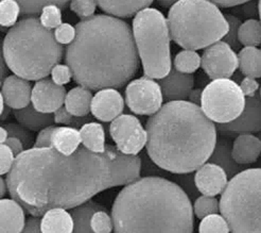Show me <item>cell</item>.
<instances>
[{"instance_id":"obj_1","label":"cell","mask_w":261,"mask_h":233,"mask_svg":"<svg viewBox=\"0 0 261 233\" xmlns=\"http://www.w3.org/2000/svg\"><path fill=\"white\" fill-rule=\"evenodd\" d=\"M141 165L137 155L109 144L103 153L81 146L70 155L54 147L31 148L17 155L6 181L11 198L40 218L52 209L72 210L108 189L135 182Z\"/></svg>"},{"instance_id":"obj_2","label":"cell","mask_w":261,"mask_h":233,"mask_svg":"<svg viewBox=\"0 0 261 233\" xmlns=\"http://www.w3.org/2000/svg\"><path fill=\"white\" fill-rule=\"evenodd\" d=\"M65 51L75 83L90 90L120 88L137 74L139 55L133 29L124 20L98 14L75 25Z\"/></svg>"},{"instance_id":"obj_3","label":"cell","mask_w":261,"mask_h":233,"mask_svg":"<svg viewBox=\"0 0 261 233\" xmlns=\"http://www.w3.org/2000/svg\"><path fill=\"white\" fill-rule=\"evenodd\" d=\"M147 153L155 165L173 174L198 171L210 161L217 144V126L200 106L167 102L147 122Z\"/></svg>"},{"instance_id":"obj_4","label":"cell","mask_w":261,"mask_h":233,"mask_svg":"<svg viewBox=\"0 0 261 233\" xmlns=\"http://www.w3.org/2000/svg\"><path fill=\"white\" fill-rule=\"evenodd\" d=\"M187 193L162 177H143L119 192L112 206L115 233H193Z\"/></svg>"},{"instance_id":"obj_5","label":"cell","mask_w":261,"mask_h":233,"mask_svg":"<svg viewBox=\"0 0 261 233\" xmlns=\"http://www.w3.org/2000/svg\"><path fill=\"white\" fill-rule=\"evenodd\" d=\"M64 55L55 32L45 28L37 17L17 21L3 43V57L8 68L25 80H42L51 74Z\"/></svg>"},{"instance_id":"obj_6","label":"cell","mask_w":261,"mask_h":233,"mask_svg":"<svg viewBox=\"0 0 261 233\" xmlns=\"http://www.w3.org/2000/svg\"><path fill=\"white\" fill-rule=\"evenodd\" d=\"M167 20L171 40L186 50L210 47L229 30L225 15L208 0H180L169 10Z\"/></svg>"},{"instance_id":"obj_7","label":"cell","mask_w":261,"mask_h":233,"mask_svg":"<svg viewBox=\"0 0 261 233\" xmlns=\"http://www.w3.org/2000/svg\"><path fill=\"white\" fill-rule=\"evenodd\" d=\"M220 212L231 233H261V168H249L228 181Z\"/></svg>"},{"instance_id":"obj_8","label":"cell","mask_w":261,"mask_h":233,"mask_svg":"<svg viewBox=\"0 0 261 233\" xmlns=\"http://www.w3.org/2000/svg\"><path fill=\"white\" fill-rule=\"evenodd\" d=\"M133 34L145 76L163 79L172 68L168 20L162 12L148 8L133 19Z\"/></svg>"},{"instance_id":"obj_9","label":"cell","mask_w":261,"mask_h":233,"mask_svg":"<svg viewBox=\"0 0 261 233\" xmlns=\"http://www.w3.org/2000/svg\"><path fill=\"white\" fill-rule=\"evenodd\" d=\"M246 97L240 85L230 79H218L203 88L201 108L211 121L228 124L237 120L245 108Z\"/></svg>"},{"instance_id":"obj_10","label":"cell","mask_w":261,"mask_h":233,"mask_svg":"<svg viewBox=\"0 0 261 233\" xmlns=\"http://www.w3.org/2000/svg\"><path fill=\"white\" fill-rule=\"evenodd\" d=\"M163 101L159 82L147 76L130 81L125 88V103L134 114L152 116L161 110Z\"/></svg>"},{"instance_id":"obj_11","label":"cell","mask_w":261,"mask_h":233,"mask_svg":"<svg viewBox=\"0 0 261 233\" xmlns=\"http://www.w3.org/2000/svg\"><path fill=\"white\" fill-rule=\"evenodd\" d=\"M110 134L116 147L124 154L137 155L147 145V130L134 115L122 114L113 121Z\"/></svg>"},{"instance_id":"obj_12","label":"cell","mask_w":261,"mask_h":233,"mask_svg":"<svg viewBox=\"0 0 261 233\" xmlns=\"http://www.w3.org/2000/svg\"><path fill=\"white\" fill-rule=\"evenodd\" d=\"M201 66L213 80L229 79L239 67L238 55L227 43L220 41L205 48Z\"/></svg>"},{"instance_id":"obj_13","label":"cell","mask_w":261,"mask_h":233,"mask_svg":"<svg viewBox=\"0 0 261 233\" xmlns=\"http://www.w3.org/2000/svg\"><path fill=\"white\" fill-rule=\"evenodd\" d=\"M217 130L220 135L227 137L259 133L261 131L260 90L255 96L246 97L245 108L237 120L228 124H218Z\"/></svg>"},{"instance_id":"obj_14","label":"cell","mask_w":261,"mask_h":233,"mask_svg":"<svg viewBox=\"0 0 261 233\" xmlns=\"http://www.w3.org/2000/svg\"><path fill=\"white\" fill-rule=\"evenodd\" d=\"M66 96V88L47 77L35 82L31 103L38 112L55 114L63 107Z\"/></svg>"},{"instance_id":"obj_15","label":"cell","mask_w":261,"mask_h":233,"mask_svg":"<svg viewBox=\"0 0 261 233\" xmlns=\"http://www.w3.org/2000/svg\"><path fill=\"white\" fill-rule=\"evenodd\" d=\"M124 103L122 95L117 89H102L94 96L90 112L98 121L113 122L123 112Z\"/></svg>"},{"instance_id":"obj_16","label":"cell","mask_w":261,"mask_h":233,"mask_svg":"<svg viewBox=\"0 0 261 233\" xmlns=\"http://www.w3.org/2000/svg\"><path fill=\"white\" fill-rule=\"evenodd\" d=\"M194 183L203 195L215 197L225 191L228 184V177L223 168L208 162L195 173Z\"/></svg>"},{"instance_id":"obj_17","label":"cell","mask_w":261,"mask_h":233,"mask_svg":"<svg viewBox=\"0 0 261 233\" xmlns=\"http://www.w3.org/2000/svg\"><path fill=\"white\" fill-rule=\"evenodd\" d=\"M158 82L166 101H181L188 99L193 90L194 77L190 74L178 72L174 65H172L168 76L160 79Z\"/></svg>"},{"instance_id":"obj_18","label":"cell","mask_w":261,"mask_h":233,"mask_svg":"<svg viewBox=\"0 0 261 233\" xmlns=\"http://www.w3.org/2000/svg\"><path fill=\"white\" fill-rule=\"evenodd\" d=\"M32 89L33 87L29 80L12 75L3 82L2 96L5 98L6 105L11 109L21 110L30 105Z\"/></svg>"},{"instance_id":"obj_19","label":"cell","mask_w":261,"mask_h":233,"mask_svg":"<svg viewBox=\"0 0 261 233\" xmlns=\"http://www.w3.org/2000/svg\"><path fill=\"white\" fill-rule=\"evenodd\" d=\"M22 206L14 199H2L0 201V233H22L25 221Z\"/></svg>"},{"instance_id":"obj_20","label":"cell","mask_w":261,"mask_h":233,"mask_svg":"<svg viewBox=\"0 0 261 233\" xmlns=\"http://www.w3.org/2000/svg\"><path fill=\"white\" fill-rule=\"evenodd\" d=\"M98 7L107 14L118 17L129 18L136 16L142 10L148 9L154 0H96Z\"/></svg>"},{"instance_id":"obj_21","label":"cell","mask_w":261,"mask_h":233,"mask_svg":"<svg viewBox=\"0 0 261 233\" xmlns=\"http://www.w3.org/2000/svg\"><path fill=\"white\" fill-rule=\"evenodd\" d=\"M230 137L222 136L217 139L215 150L210 159L211 163H214L223 168L228 178H233L239 173L243 172V166L234 161L232 157V144Z\"/></svg>"},{"instance_id":"obj_22","label":"cell","mask_w":261,"mask_h":233,"mask_svg":"<svg viewBox=\"0 0 261 233\" xmlns=\"http://www.w3.org/2000/svg\"><path fill=\"white\" fill-rule=\"evenodd\" d=\"M261 155V142L254 134L239 135L233 141L232 157L238 164L244 166L255 163Z\"/></svg>"},{"instance_id":"obj_23","label":"cell","mask_w":261,"mask_h":233,"mask_svg":"<svg viewBox=\"0 0 261 233\" xmlns=\"http://www.w3.org/2000/svg\"><path fill=\"white\" fill-rule=\"evenodd\" d=\"M17 123L32 132L42 131L43 129L54 126L55 114L38 112L32 103L21 110L13 111Z\"/></svg>"},{"instance_id":"obj_24","label":"cell","mask_w":261,"mask_h":233,"mask_svg":"<svg viewBox=\"0 0 261 233\" xmlns=\"http://www.w3.org/2000/svg\"><path fill=\"white\" fill-rule=\"evenodd\" d=\"M73 228L72 215L65 209H52L41 219L42 233H72Z\"/></svg>"},{"instance_id":"obj_25","label":"cell","mask_w":261,"mask_h":233,"mask_svg":"<svg viewBox=\"0 0 261 233\" xmlns=\"http://www.w3.org/2000/svg\"><path fill=\"white\" fill-rule=\"evenodd\" d=\"M52 147L60 153L70 155L77 150L82 143L80 130L71 127H56L51 136Z\"/></svg>"},{"instance_id":"obj_26","label":"cell","mask_w":261,"mask_h":233,"mask_svg":"<svg viewBox=\"0 0 261 233\" xmlns=\"http://www.w3.org/2000/svg\"><path fill=\"white\" fill-rule=\"evenodd\" d=\"M93 99L94 96L90 89L83 86H76L67 93L66 99H65V108L70 114L77 118H84L89 115V111H91Z\"/></svg>"},{"instance_id":"obj_27","label":"cell","mask_w":261,"mask_h":233,"mask_svg":"<svg viewBox=\"0 0 261 233\" xmlns=\"http://www.w3.org/2000/svg\"><path fill=\"white\" fill-rule=\"evenodd\" d=\"M82 144L88 150L95 153H103L107 150L106 132L99 123H88L80 129Z\"/></svg>"},{"instance_id":"obj_28","label":"cell","mask_w":261,"mask_h":233,"mask_svg":"<svg viewBox=\"0 0 261 233\" xmlns=\"http://www.w3.org/2000/svg\"><path fill=\"white\" fill-rule=\"evenodd\" d=\"M102 210L106 211V208L94 200H89L86 203L72 209L71 215L74 222L72 233H95L91 228L90 219L96 212Z\"/></svg>"},{"instance_id":"obj_29","label":"cell","mask_w":261,"mask_h":233,"mask_svg":"<svg viewBox=\"0 0 261 233\" xmlns=\"http://www.w3.org/2000/svg\"><path fill=\"white\" fill-rule=\"evenodd\" d=\"M239 69L244 77L261 78V51L257 47H244L239 54Z\"/></svg>"},{"instance_id":"obj_30","label":"cell","mask_w":261,"mask_h":233,"mask_svg":"<svg viewBox=\"0 0 261 233\" xmlns=\"http://www.w3.org/2000/svg\"><path fill=\"white\" fill-rule=\"evenodd\" d=\"M240 44L245 47H257L261 43V21L256 18L246 19L239 30Z\"/></svg>"},{"instance_id":"obj_31","label":"cell","mask_w":261,"mask_h":233,"mask_svg":"<svg viewBox=\"0 0 261 233\" xmlns=\"http://www.w3.org/2000/svg\"><path fill=\"white\" fill-rule=\"evenodd\" d=\"M173 65L182 74L192 75L202 65V57L194 50H181L176 55Z\"/></svg>"},{"instance_id":"obj_32","label":"cell","mask_w":261,"mask_h":233,"mask_svg":"<svg viewBox=\"0 0 261 233\" xmlns=\"http://www.w3.org/2000/svg\"><path fill=\"white\" fill-rule=\"evenodd\" d=\"M20 6L21 15H36L42 13L47 6H57L61 10L66 9L71 0H16Z\"/></svg>"},{"instance_id":"obj_33","label":"cell","mask_w":261,"mask_h":233,"mask_svg":"<svg viewBox=\"0 0 261 233\" xmlns=\"http://www.w3.org/2000/svg\"><path fill=\"white\" fill-rule=\"evenodd\" d=\"M19 14H21V10L16 0H2L0 3V25L3 28H12L13 26L16 25Z\"/></svg>"},{"instance_id":"obj_34","label":"cell","mask_w":261,"mask_h":233,"mask_svg":"<svg viewBox=\"0 0 261 233\" xmlns=\"http://www.w3.org/2000/svg\"><path fill=\"white\" fill-rule=\"evenodd\" d=\"M220 211V201L213 196H200L194 201L193 212L198 218L203 219L207 216L218 214Z\"/></svg>"},{"instance_id":"obj_35","label":"cell","mask_w":261,"mask_h":233,"mask_svg":"<svg viewBox=\"0 0 261 233\" xmlns=\"http://www.w3.org/2000/svg\"><path fill=\"white\" fill-rule=\"evenodd\" d=\"M94 119L95 118L93 115H87L84 116V118H77V116L70 114L65 107H62L55 113L56 124L64 125L65 127H71L75 129H81L84 125L88 123H93Z\"/></svg>"},{"instance_id":"obj_36","label":"cell","mask_w":261,"mask_h":233,"mask_svg":"<svg viewBox=\"0 0 261 233\" xmlns=\"http://www.w3.org/2000/svg\"><path fill=\"white\" fill-rule=\"evenodd\" d=\"M230 229L226 219L219 214H213L202 219L199 233H229Z\"/></svg>"},{"instance_id":"obj_37","label":"cell","mask_w":261,"mask_h":233,"mask_svg":"<svg viewBox=\"0 0 261 233\" xmlns=\"http://www.w3.org/2000/svg\"><path fill=\"white\" fill-rule=\"evenodd\" d=\"M4 127L9 132V137H15L21 142L24 150H28L34 147L35 139L33 133L30 132L28 129H25L19 124H7Z\"/></svg>"},{"instance_id":"obj_38","label":"cell","mask_w":261,"mask_h":233,"mask_svg":"<svg viewBox=\"0 0 261 233\" xmlns=\"http://www.w3.org/2000/svg\"><path fill=\"white\" fill-rule=\"evenodd\" d=\"M41 22L47 29H57L62 25V12L57 6H47L43 9L41 16Z\"/></svg>"},{"instance_id":"obj_39","label":"cell","mask_w":261,"mask_h":233,"mask_svg":"<svg viewBox=\"0 0 261 233\" xmlns=\"http://www.w3.org/2000/svg\"><path fill=\"white\" fill-rule=\"evenodd\" d=\"M97 6L96 0H71L69 4L70 10L81 20L94 16Z\"/></svg>"},{"instance_id":"obj_40","label":"cell","mask_w":261,"mask_h":233,"mask_svg":"<svg viewBox=\"0 0 261 233\" xmlns=\"http://www.w3.org/2000/svg\"><path fill=\"white\" fill-rule=\"evenodd\" d=\"M225 18L228 22L229 30L224 37V42L227 43L233 50H238L241 45L239 41V30L242 22L239 17L231 14H225Z\"/></svg>"},{"instance_id":"obj_41","label":"cell","mask_w":261,"mask_h":233,"mask_svg":"<svg viewBox=\"0 0 261 233\" xmlns=\"http://www.w3.org/2000/svg\"><path fill=\"white\" fill-rule=\"evenodd\" d=\"M90 225L95 233H112L114 229L113 218L104 210L98 211L91 216Z\"/></svg>"},{"instance_id":"obj_42","label":"cell","mask_w":261,"mask_h":233,"mask_svg":"<svg viewBox=\"0 0 261 233\" xmlns=\"http://www.w3.org/2000/svg\"><path fill=\"white\" fill-rule=\"evenodd\" d=\"M55 35L57 41L61 45H69L73 42L76 35L75 27H72L69 24H62L59 28L56 29Z\"/></svg>"},{"instance_id":"obj_43","label":"cell","mask_w":261,"mask_h":233,"mask_svg":"<svg viewBox=\"0 0 261 233\" xmlns=\"http://www.w3.org/2000/svg\"><path fill=\"white\" fill-rule=\"evenodd\" d=\"M51 79L54 80L57 84L64 86L70 82L72 78L71 69L68 65H64V64H58V65L52 69L51 72Z\"/></svg>"},{"instance_id":"obj_44","label":"cell","mask_w":261,"mask_h":233,"mask_svg":"<svg viewBox=\"0 0 261 233\" xmlns=\"http://www.w3.org/2000/svg\"><path fill=\"white\" fill-rule=\"evenodd\" d=\"M0 153H2V163H0V175H8L13 165H14L16 157L13 153V151L6 145L2 144L0 146Z\"/></svg>"},{"instance_id":"obj_45","label":"cell","mask_w":261,"mask_h":233,"mask_svg":"<svg viewBox=\"0 0 261 233\" xmlns=\"http://www.w3.org/2000/svg\"><path fill=\"white\" fill-rule=\"evenodd\" d=\"M55 129H56V126H50V127H47V128L43 129L42 131L38 132L33 148H49V147H52L51 136H52V133H54V131H55Z\"/></svg>"},{"instance_id":"obj_46","label":"cell","mask_w":261,"mask_h":233,"mask_svg":"<svg viewBox=\"0 0 261 233\" xmlns=\"http://www.w3.org/2000/svg\"><path fill=\"white\" fill-rule=\"evenodd\" d=\"M239 85L245 97L255 96L259 92V83L257 82L255 78L244 77Z\"/></svg>"},{"instance_id":"obj_47","label":"cell","mask_w":261,"mask_h":233,"mask_svg":"<svg viewBox=\"0 0 261 233\" xmlns=\"http://www.w3.org/2000/svg\"><path fill=\"white\" fill-rule=\"evenodd\" d=\"M22 233H42L41 231V219L38 217H29L27 219V225Z\"/></svg>"},{"instance_id":"obj_48","label":"cell","mask_w":261,"mask_h":233,"mask_svg":"<svg viewBox=\"0 0 261 233\" xmlns=\"http://www.w3.org/2000/svg\"><path fill=\"white\" fill-rule=\"evenodd\" d=\"M219 8H232L237 6H242L252 0H208Z\"/></svg>"},{"instance_id":"obj_49","label":"cell","mask_w":261,"mask_h":233,"mask_svg":"<svg viewBox=\"0 0 261 233\" xmlns=\"http://www.w3.org/2000/svg\"><path fill=\"white\" fill-rule=\"evenodd\" d=\"M5 144L13 151V153H14L15 157H17V155H19L20 153H22L24 151L23 145L18 138L9 137Z\"/></svg>"},{"instance_id":"obj_50","label":"cell","mask_w":261,"mask_h":233,"mask_svg":"<svg viewBox=\"0 0 261 233\" xmlns=\"http://www.w3.org/2000/svg\"><path fill=\"white\" fill-rule=\"evenodd\" d=\"M241 11L243 12V15L244 16H256L257 15V12H258V14H259L258 5H256V3H254L253 0H252V2H249V3L242 5Z\"/></svg>"},{"instance_id":"obj_51","label":"cell","mask_w":261,"mask_h":233,"mask_svg":"<svg viewBox=\"0 0 261 233\" xmlns=\"http://www.w3.org/2000/svg\"><path fill=\"white\" fill-rule=\"evenodd\" d=\"M202 94H203V89L202 88H193L191 94L189 95V101L194 103L197 106H201L202 102Z\"/></svg>"},{"instance_id":"obj_52","label":"cell","mask_w":261,"mask_h":233,"mask_svg":"<svg viewBox=\"0 0 261 233\" xmlns=\"http://www.w3.org/2000/svg\"><path fill=\"white\" fill-rule=\"evenodd\" d=\"M156 2H158V4H159L161 7L167 9V8L173 7L175 4H177L178 2H180V0H156Z\"/></svg>"},{"instance_id":"obj_53","label":"cell","mask_w":261,"mask_h":233,"mask_svg":"<svg viewBox=\"0 0 261 233\" xmlns=\"http://www.w3.org/2000/svg\"><path fill=\"white\" fill-rule=\"evenodd\" d=\"M8 138H9V132L7 129L3 126L2 128H0V143L5 144Z\"/></svg>"},{"instance_id":"obj_54","label":"cell","mask_w":261,"mask_h":233,"mask_svg":"<svg viewBox=\"0 0 261 233\" xmlns=\"http://www.w3.org/2000/svg\"><path fill=\"white\" fill-rule=\"evenodd\" d=\"M0 185H2V191H0V196L4 198V196L7 194V191H9L8 189V184H7V181H5L3 178L0 180Z\"/></svg>"},{"instance_id":"obj_55","label":"cell","mask_w":261,"mask_h":233,"mask_svg":"<svg viewBox=\"0 0 261 233\" xmlns=\"http://www.w3.org/2000/svg\"><path fill=\"white\" fill-rule=\"evenodd\" d=\"M13 109H11L9 106H7L6 105V107H5V109H4V111L2 112V122H4L5 120H7V118L9 116V114L11 113V111H12Z\"/></svg>"},{"instance_id":"obj_56","label":"cell","mask_w":261,"mask_h":233,"mask_svg":"<svg viewBox=\"0 0 261 233\" xmlns=\"http://www.w3.org/2000/svg\"><path fill=\"white\" fill-rule=\"evenodd\" d=\"M258 10H259V17H260V21H261V0L258 2Z\"/></svg>"},{"instance_id":"obj_57","label":"cell","mask_w":261,"mask_h":233,"mask_svg":"<svg viewBox=\"0 0 261 233\" xmlns=\"http://www.w3.org/2000/svg\"><path fill=\"white\" fill-rule=\"evenodd\" d=\"M256 136H257V137L260 139V142H261V131H260L259 133H257V134H256Z\"/></svg>"},{"instance_id":"obj_58","label":"cell","mask_w":261,"mask_h":233,"mask_svg":"<svg viewBox=\"0 0 261 233\" xmlns=\"http://www.w3.org/2000/svg\"><path fill=\"white\" fill-rule=\"evenodd\" d=\"M260 97H261V87H260Z\"/></svg>"},{"instance_id":"obj_59","label":"cell","mask_w":261,"mask_h":233,"mask_svg":"<svg viewBox=\"0 0 261 233\" xmlns=\"http://www.w3.org/2000/svg\"><path fill=\"white\" fill-rule=\"evenodd\" d=\"M260 51H261V43H260Z\"/></svg>"}]
</instances>
